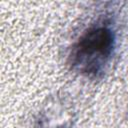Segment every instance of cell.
I'll list each match as a JSON object with an SVG mask.
<instances>
[{
    "label": "cell",
    "mask_w": 128,
    "mask_h": 128,
    "mask_svg": "<svg viewBox=\"0 0 128 128\" xmlns=\"http://www.w3.org/2000/svg\"><path fill=\"white\" fill-rule=\"evenodd\" d=\"M118 46V28L111 13H103L92 21L72 44L68 65L89 80H100L109 69Z\"/></svg>",
    "instance_id": "obj_1"
},
{
    "label": "cell",
    "mask_w": 128,
    "mask_h": 128,
    "mask_svg": "<svg viewBox=\"0 0 128 128\" xmlns=\"http://www.w3.org/2000/svg\"><path fill=\"white\" fill-rule=\"evenodd\" d=\"M39 112L34 128H71L74 122V109L64 98L57 97Z\"/></svg>",
    "instance_id": "obj_2"
}]
</instances>
